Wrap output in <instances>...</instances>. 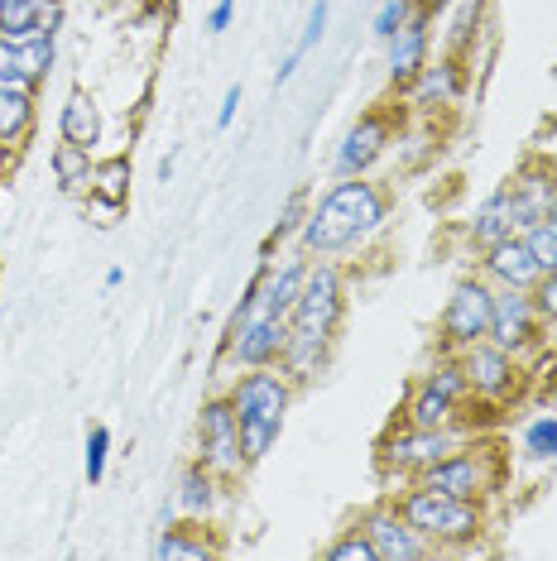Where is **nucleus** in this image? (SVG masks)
Listing matches in <instances>:
<instances>
[{
	"label": "nucleus",
	"instance_id": "72a5a7b5",
	"mask_svg": "<svg viewBox=\"0 0 557 561\" xmlns=\"http://www.w3.org/2000/svg\"><path fill=\"white\" fill-rule=\"evenodd\" d=\"M534 308H538V317L557 322V270H553V274H543L538 284H534Z\"/></svg>",
	"mask_w": 557,
	"mask_h": 561
},
{
	"label": "nucleus",
	"instance_id": "39448f33",
	"mask_svg": "<svg viewBox=\"0 0 557 561\" xmlns=\"http://www.w3.org/2000/svg\"><path fill=\"white\" fill-rule=\"evenodd\" d=\"M486 336H490V288L476 284V278L457 284V293L447 298V312H442V346L466 351Z\"/></svg>",
	"mask_w": 557,
	"mask_h": 561
},
{
	"label": "nucleus",
	"instance_id": "a211bd4d",
	"mask_svg": "<svg viewBox=\"0 0 557 561\" xmlns=\"http://www.w3.org/2000/svg\"><path fill=\"white\" fill-rule=\"evenodd\" d=\"M385 145H389V121L385 116H365L356 130H351L346 139H341V154H337V173H361V169H371V163L385 154Z\"/></svg>",
	"mask_w": 557,
	"mask_h": 561
},
{
	"label": "nucleus",
	"instance_id": "1a4fd4ad",
	"mask_svg": "<svg viewBox=\"0 0 557 561\" xmlns=\"http://www.w3.org/2000/svg\"><path fill=\"white\" fill-rule=\"evenodd\" d=\"M466 393V375L462 365H437L433 375L423 379V389L413 393V408H409V423L413 427H442L452 417V408L462 403Z\"/></svg>",
	"mask_w": 557,
	"mask_h": 561
},
{
	"label": "nucleus",
	"instance_id": "e433bc0d",
	"mask_svg": "<svg viewBox=\"0 0 557 561\" xmlns=\"http://www.w3.org/2000/svg\"><path fill=\"white\" fill-rule=\"evenodd\" d=\"M231 10H236V0H217V10H212V34H221L226 30V24H231Z\"/></svg>",
	"mask_w": 557,
	"mask_h": 561
},
{
	"label": "nucleus",
	"instance_id": "423d86ee",
	"mask_svg": "<svg viewBox=\"0 0 557 561\" xmlns=\"http://www.w3.org/2000/svg\"><path fill=\"white\" fill-rule=\"evenodd\" d=\"M534 322H538V308L534 298H524V288H504L490 293V341L500 351H524L534 341Z\"/></svg>",
	"mask_w": 557,
	"mask_h": 561
},
{
	"label": "nucleus",
	"instance_id": "6ab92c4d",
	"mask_svg": "<svg viewBox=\"0 0 557 561\" xmlns=\"http://www.w3.org/2000/svg\"><path fill=\"white\" fill-rule=\"evenodd\" d=\"M510 197H514V207H519V221H524V231H528V226H538L543 216H548V207H553L557 173L553 169H524L510 183Z\"/></svg>",
	"mask_w": 557,
	"mask_h": 561
},
{
	"label": "nucleus",
	"instance_id": "f257e3e1",
	"mask_svg": "<svg viewBox=\"0 0 557 561\" xmlns=\"http://www.w3.org/2000/svg\"><path fill=\"white\" fill-rule=\"evenodd\" d=\"M337 317H341V278L337 270L318 264V270H308V278H303L294 317H288V346L278 355V360H288V375L294 379H308L312 365L322 360L327 341L337 331Z\"/></svg>",
	"mask_w": 557,
	"mask_h": 561
},
{
	"label": "nucleus",
	"instance_id": "b1692460",
	"mask_svg": "<svg viewBox=\"0 0 557 561\" xmlns=\"http://www.w3.org/2000/svg\"><path fill=\"white\" fill-rule=\"evenodd\" d=\"M125 187H130V163L125 159H111V163H101V169L92 173V193L106 202V207H121Z\"/></svg>",
	"mask_w": 557,
	"mask_h": 561
},
{
	"label": "nucleus",
	"instance_id": "2eb2a0df",
	"mask_svg": "<svg viewBox=\"0 0 557 561\" xmlns=\"http://www.w3.org/2000/svg\"><path fill=\"white\" fill-rule=\"evenodd\" d=\"M486 270H490V278H496V284H504V288H524V293L543 278L538 260H534V250H528L519 236H510V240H500V245H490V250H486Z\"/></svg>",
	"mask_w": 557,
	"mask_h": 561
},
{
	"label": "nucleus",
	"instance_id": "4be33fe9",
	"mask_svg": "<svg viewBox=\"0 0 557 561\" xmlns=\"http://www.w3.org/2000/svg\"><path fill=\"white\" fill-rule=\"evenodd\" d=\"M54 173H58V183H62V193H92V159H87V149L82 145H68V139H62V145L54 149Z\"/></svg>",
	"mask_w": 557,
	"mask_h": 561
},
{
	"label": "nucleus",
	"instance_id": "f03ea898",
	"mask_svg": "<svg viewBox=\"0 0 557 561\" xmlns=\"http://www.w3.org/2000/svg\"><path fill=\"white\" fill-rule=\"evenodd\" d=\"M379 221H385V197H379L371 183H337L332 193L322 197V207L312 211L303 240H308V250L332 254V250L356 245L361 236H371Z\"/></svg>",
	"mask_w": 557,
	"mask_h": 561
},
{
	"label": "nucleus",
	"instance_id": "9b49d317",
	"mask_svg": "<svg viewBox=\"0 0 557 561\" xmlns=\"http://www.w3.org/2000/svg\"><path fill=\"white\" fill-rule=\"evenodd\" d=\"M303 278H308V270L303 264H284L278 274H264L255 288H250V298H246V308H240L236 322H250V317H294V302H298V293H303Z\"/></svg>",
	"mask_w": 557,
	"mask_h": 561
},
{
	"label": "nucleus",
	"instance_id": "473e14b6",
	"mask_svg": "<svg viewBox=\"0 0 557 561\" xmlns=\"http://www.w3.org/2000/svg\"><path fill=\"white\" fill-rule=\"evenodd\" d=\"M403 20H409V5H403V0H385V5H379V15H375V34H379V39H395V30Z\"/></svg>",
	"mask_w": 557,
	"mask_h": 561
},
{
	"label": "nucleus",
	"instance_id": "9d476101",
	"mask_svg": "<svg viewBox=\"0 0 557 561\" xmlns=\"http://www.w3.org/2000/svg\"><path fill=\"white\" fill-rule=\"evenodd\" d=\"M462 375H466V389L480 393V399H500V393H510L514 389V360H510V351H500L496 341H476V346H466L462 351Z\"/></svg>",
	"mask_w": 557,
	"mask_h": 561
},
{
	"label": "nucleus",
	"instance_id": "bb28decb",
	"mask_svg": "<svg viewBox=\"0 0 557 561\" xmlns=\"http://www.w3.org/2000/svg\"><path fill=\"white\" fill-rule=\"evenodd\" d=\"M524 245L534 250V260H538V270H543V274H553V270H557V226H548V221L528 226Z\"/></svg>",
	"mask_w": 557,
	"mask_h": 561
},
{
	"label": "nucleus",
	"instance_id": "c85d7f7f",
	"mask_svg": "<svg viewBox=\"0 0 557 561\" xmlns=\"http://www.w3.org/2000/svg\"><path fill=\"white\" fill-rule=\"evenodd\" d=\"M327 557H332V561H375V547H371V538H365V533L356 528L351 538H341V542L327 547Z\"/></svg>",
	"mask_w": 557,
	"mask_h": 561
},
{
	"label": "nucleus",
	"instance_id": "393cba45",
	"mask_svg": "<svg viewBox=\"0 0 557 561\" xmlns=\"http://www.w3.org/2000/svg\"><path fill=\"white\" fill-rule=\"evenodd\" d=\"M322 30H327V0H318V5H312V15H308V24H303V39L294 44V54L284 58V68H278V82H288L294 78V68L303 58H308V48L322 39Z\"/></svg>",
	"mask_w": 557,
	"mask_h": 561
},
{
	"label": "nucleus",
	"instance_id": "7ed1b4c3",
	"mask_svg": "<svg viewBox=\"0 0 557 561\" xmlns=\"http://www.w3.org/2000/svg\"><path fill=\"white\" fill-rule=\"evenodd\" d=\"M231 408H236V423H240V456H246V461H260V456L274 446L278 427H284L288 385L260 365L255 375H246L236 385Z\"/></svg>",
	"mask_w": 557,
	"mask_h": 561
},
{
	"label": "nucleus",
	"instance_id": "0eeeda50",
	"mask_svg": "<svg viewBox=\"0 0 557 561\" xmlns=\"http://www.w3.org/2000/svg\"><path fill=\"white\" fill-rule=\"evenodd\" d=\"M197 442H202V466L212 470H240V423H236V408L231 403H207L202 408V423H197Z\"/></svg>",
	"mask_w": 557,
	"mask_h": 561
},
{
	"label": "nucleus",
	"instance_id": "7c9ffc66",
	"mask_svg": "<svg viewBox=\"0 0 557 561\" xmlns=\"http://www.w3.org/2000/svg\"><path fill=\"white\" fill-rule=\"evenodd\" d=\"M106 451H111V432L96 427L92 437H87V480H92V484L106 476Z\"/></svg>",
	"mask_w": 557,
	"mask_h": 561
},
{
	"label": "nucleus",
	"instance_id": "4468645a",
	"mask_svg": "<svg viewBox=\"0 0 557 561\" xmlns=\"http://www.w3.org/2000/svg\"><path fill=\"white\" fill-rule=\"evenodd\" d=\"M442 456H452V437L442 427H409L403 437H395L385 446V461L395 470H418L423 476L433 461H442Z\"/></svg>",
	"mask_w": 557,
	"mask_h": 561
},
{
	"label": "nucleus",
	"instance_id": "412c9836",
	"mask_svg": "<svg viewBox=\"0 0 557 561\" xmlns=\"http://www.w3.org/2000/svg\"><path fill=\"white\" fill-rule=\"evenodd\" d=\"M423 48H428V20L423 15H409L395 30V39H389V72L403 82L413 78L418 68H423Z\"/></svg>",
	"mask_w": 557,
	"mask_h": 561
},
{
	"label": "nucleus",
	"instance_id": "c756f323",
	"mask_svg": "<svg viewBox=\"0 0 557 561\" xmlns=\"http://www.w3.org/2000/svg\"><path fill=\"white\" fill-rule=\"evenodd\" d=\"M155 557H212V547L197 542V538H183V533H163Z\"/></svg>",
	"mask_w": 557,
	"mask_h": 561
},
{
	"label": "nucleus",
	"instance_id": "a878e982",
	"mask_svg": "<svg viewBox=\"0 0 557 561\" xmlns=\"http://www.w3.org/2000/svg\"><path fill=\"white\" fill-rule=\"evenodd\" d=\"M24 125H30V96L0 87V139H15Z\"/></svg>",
	"mask_w": 557,
	"mask_h": 561
},
{
	"label": "nucleus",
	"instance_id": "aec40b11",
	"mask_svg": "<svg viewBox=\"0 0 557 561\" xmlns=\"http://www.w3.org/2000/svg\"><path fill=\"white\" fill-rule=\"evenodd\" d=\"M514 231H524V221H519V207H514V197H510V187L504 193H496L486 202V207L476 211V221H471V240L476 245H500V240H510Z\"/></svg>",
	"mask_w": 557,
	"mask_h": 561
},
{
	"label": "nucleus",
	"instance_id": "c9c22d12",
	"mask_svg": "<svg viewBox=\"0 0 557 561\" xmlns=\"http://www.w3.org/2000/svg\"><path fill=\"white\" fill-rule=\"evenodd\" d=\"M236 106H240V87H226V101H221V116H217V125L226 130V125L236 121Z\"/></svg>",
	"mask_w": 557,
	"mask_h": 561
},
{
	"label": "nucleus",
	"instance_id": "f3484780",
	"mask_svg": "<svg viewBox=\"0 0 557 561\" xmlns=\"http://www.w3.org/2000/svg\"><path fill=\"white\" fill-rule=\"evenodd\" d=\"M423 484H433L442 494H457V500H476L486 490V466L480 456H442L423 470Z\"/></svg>",
	"mask_w": 557,
	"mask_h": 561
},
{
	"label": "nucleus",
	"instance_id": "dca6fc26",
	"mask_svg": "<svg viewBox=\"0 0 557 561\" xmlns=\"http://www.w3.org/2000/svg\"><path fill=\"white\" fill-rule=\"evenodd\" d=\"M58 10L48 0H0V39H48Z\"/></svg>",
	"mask_w": 557,
	"mask_h": 561
},
{
	"label": "nucleus",
	"instance_id": "f704fd0d",
	"mask_svg": "<svg viewBox=\"0 0 557 561\" xmlns=\"http://www.w3.org/2000/svg\"><path fill=\"white\" fill-rule=\"evenodd\" d=\"M447 92H452V68H437L418 82V101H447Z\"/></svg>",
	"mask_w": 557,
	"mask_h": 561
},
{
	"label": "nucleus",
	"instance_id": "5701e85b",
	"mask_svg": "<svg viewBox=\"0 0 557 561\" xmlns=\"http://www.w3.org/2000/svg\"><path fill=\"white\" fill-rule=\"evenodd\" d=\"M101 135V121H96V106L87 96H68V106H62V139L68 145H82L92 149Z\"/></svg>",
	"mask_w": 557,
	"mask_h": 561
},
{
	"label": "nucleus",
	"instance_id": "cd10ccee",
	"mask_svg": "<svg viewBox=\"0 0 557 561\" xmlns=\"http://www.w3.org/2000/svg\"><path fill=\"white\" fill-rule=\"evenodd\" d=\"M183 508L193 518L212 508V476H207V470H187V480H183Z\"/></svg>",
	"mask_w": 557,
	"mask_h": 561
},
{
	"label": "nucleus",
	"instance_id": "58836bf2",
	"mask_svg": "<svg viewBox=\"0 0 557 561\" xmlns=\"http://www.w3.org/2000/svg\"><path fill=\"white\" fill-rule=\"evenodd\" d=\"M0 163H5V139H0Z\"/></svg>",
	"mask_w": 557,
	"mask_h": 561
},
{
	"label": "nucleus",
	"instance_id": "6e6552de",
	"mask_svg": "<svg viewBox=\"0 0 557 561\" xmlns=\"http://www.w3.org/2000/svg\"><path fill=\"white\" fill-rule=\"evenodd\" d=\"M54 62V34L48 39H0V87L30 96Z\"/></svg>",
	"mask_w": 557,
	"mask_h": 561
},
{
	"label": "nucleus",
	"instance_id": "20e7f679",
	"mask_svg": "<svg viewBox=\"0 0 557 561\" xmlns=\"http://www.w3.org/2000/svg\"><path fill=\"white\" fill-rule=\"evenodd\" d=\"M399 514L413 533H423L428 542H471L480 533V508L471 500L433 490V484H418L409 500L399 504Z\"/></svg>",
	"mask_w": 557,
	"mask_h": 561
},
{
	"label": "nucleus",
	"instance_id": "2f4dec72",
	"mask_svg": "<svg viewBox=\"0 0 557 561\" xmlns=\"http://www.w3.org/2000/svg\"><path fill=\"white\" fill-rule=\"evenodd\" d=\"M524 442L534 456H557V417H538V423L524 432Z\"/></svg>",
	"mask_w": 557,
	"mask_h": 561
},
{
	"label": "nucleus",
	"instance_id": "f8f14e48",
	"mask_svg": "<svg viewBox=\"0 0 557 561\" xmlns=\"http://www.w3.org/2000/svg\"><path fill=\"white\" fill-rule=\"evenodd\" d=\"M365 538L375 547V561H418V557H433V542L423 533H413L403 514H371L365 518Z\"/></svg>",
	"mask_w": 557,
	"mask_h": 561
},
{
	"label": "nucleus",
	"instance_id": "4c0bfd02",
	"mask_svg": "<svg viewBox=\"0 0 557 561\" xmlns=\"http://www.w3.org/2000/svg\"><path fill=\"white\" fill-rule=\"evenodd\" d=\"M548 226H557V197H553V207H548V216H543Z\"/></svg>",
	"mask_w": 557,
	"mask_h": 561
},
{
	"label": "nucleus",
	"instance_id": "ddd939ff",
	"mask_svg": "<svg viewBox=\"0 0 557 561\" xmlns=\"http://www.w3.org/2000/svg\"><path fill=\"white\" fill-rule=\"evenodd\" d=\"M284 346H288V322L284 317H250V322H236V331H231L236 360L250 365V369L278 360Z\"/></svg>",
	"mask_w": 557,
	"mask_h": 561
}]
</instances>
